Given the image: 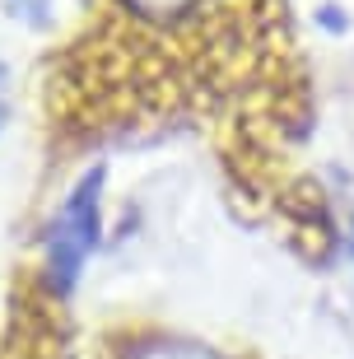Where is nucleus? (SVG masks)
<instances>
[{
  "label": "nucleus",
  "mask_w": 354,
  "mask_h": 359,
  "mask_svg": "<svg viewBox=\"0 0 354 359\" xmlns=\"http://www.w3.org/2000/svg\"><path fill=\"white\" fill-rule=\"evenodd\" d=\"M144 359H210V355H200V350H149Z\"/></svg>",
  "instance_id": "nucleus-4"
},
{
  "label": "nucleus",
  "mask_w": 354,
  "mask_h": 359,
  "mask_svg": "<svg viewBox=\"0 0 354 359\" xmlns=\"http://www.w3.org/2000/svg\"><path fill=\"white\" fill-rule=\"evenodd\" d=\"M5 117H10V70L0 61V131H5Z\"/></svg>",
  "instance_id": "nucleus-3"
},
{
  "label": "nucleus",
  "mask_w": 354,
  "mask_h": 359,
  "mask_svg": "<svg viewBox=\"0 0 354 359\" xmlns=\"http://www.w3.org/2000/svg\"><path fill=\"white\" fill-rule=\"evenodd\" d=\"M98 224H103V168H89L70 187V196L61 201V210L52 215V229H47V276L56 290L75 285L84 257L98 243Z\"/></svg>",
  "instance_id": "nucleus-1"
},
{
  "label": "nucleus",
  "mask_w": 354,
  "mask_h": 359,
  "mask_svg": "<svg viewBox=\"0 0 354 359\" xmlns=\"http://www.w3.org/2000/svg\"><path fill=\"white\" fill-rule=\"evenodd\" d=\"M131 14H140V19H149V24H186V14L191 10H205L210 0H121Z\"/></svg>",
  "instance_id": "nucleus-2"
}]
</instances>
